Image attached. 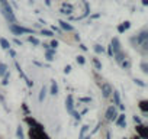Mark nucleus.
I'll return each instance as SVG.
<instances>
[{
	"instance_id": "obj_1",
	"label": "nucleus",
	"mask_w": 148,
	"mask_h": 139,
	"mask_svg": "<svg viewBox=\"0 0 148 139\" xmlns=\"http://www.w3.org/2000/svg\"><path fill=\"white\" fill-rule=\"evenodd\" d=\"M0 12H2V15L6 18V20L9 23H18L15 12H13L12 6L9 5V0H0Z\"/></svg>"
},
{
	"instance_id": "obj_2",
	"label": "nucleus",
	"mask_w": 148,
	"mask_h": 139,
	"mask_svg": "<svg viewBox=\"0 0 148 139\" xmlns=\"http://www.w3.org/2000/svg\"><path fill=\"white\" fill-rule=\"evenodd\" d=\"M9 31H10L15 36H21V35H34V29L21 26L19 23H10V25H9Z\"/></svg>"
},
{
	"instance_id": "obj_3",
	"label": "nucleus",
	"mask_w": 148,
	"mask_h": 139,
	"mask_svg": "<svg viewBox=\"0 0 148 139\" xmlns=\"http://www.w3.org/2000/svg\"><path fill=\"white\" fill-rule=\"evenodd\" d=\"M145 41H148V31H147V29L141 31L135 38H132V39H131V42H132V44H135V46H136V45L139 46V45H141L142 42H145Z\"/></svg>"
},
{
	"instance_id": "obj_4",
	"label": "nucleus",
	"mask_w": 148,
	"mask_h": 139,
	"mask_svg": "<svg viewBox=\"0 0 148 139\" xmlns=\"http://www.w3.org/2000/svg\"><path fill=\"white\" fill-rule=\"evenodd\" d=\"M105 116H106V119H108L109 122H115V119L118 117V109H116V106H109V107L106 109Z\"/></svg>"
},
{
	"instance_id": "obj_5",
	"label": "nucleus",
	"mask_w": 148,
	"mask_h": 139,
	"mask_svg": "<svg viewBox=\"0 0 148 139\" xmlns=\"http://www.w3.org/2000/svg\"><path fill=\"white\" fill-rule=\"evenodd\" d=\"M100 90H102V94H103L105 99L110 97V96H112V91H113V89H112V86H110L109 83H103V84L100 86Z\"/></svg>"
},
{
	"instance_id": "obj_6",
	"label": "nucleus",
	"mask_w": 148,
	"mask_h": 139,
	"mask_svg": "<svg viewBox=\"0 0 148 139\" xmlns=\"http://www.w3.org/2000/svg\"><path fill=\"white\" fill-rule=\"evenodd\" d=\"M136 132H138V135H139L141 139H148V127L144 126L142 123L136 125Z\"/></svg>"
},
{
	"instance_id": "obj_7",
	"label": "nucleus",
	"mask_w": 148,
	"mask_h": 139,
	"mask_svg": "<svg viewBox=\"0 0 148 139\" xmlns=\"http://www.w3.org/2000/svg\"><path fill=\"white\" fill-rule=\"evenodd\" d=\"M65 109H67V112H68L70 114L74 112V97H73L71 94H68L67 99H65Z\"/></svg>"
},
{
	"instance_id": "obj_8",
	"label": "nucleus",
	"mask_w": 148,
	"mask_h": 139,
	"mask_svg": "<svg viewBox=\"0 0 148 139\" xmlns=\"http://www.w3.org/2000/svg\"><path fill=\"white\" fill-rule=\"evenodd\" d=\"M58 23H60L61 31H64V32H74V26L70 22H67V20H58Z\"/></svg>"
},
{
	"instance_id": "obj_9",
	"label": "nucleus",
	"mask_w": 148,
	"mask_h": 139,
	"mask_svg": "<svg viewBox=\"0 0 148 139\" xmlns=\"http://www.w3.org/2000/svg\"><path fill=\"white\" fill-rule=\"evenodd\" d=\"M110 48H112L113 54L122 49V45H121V41H119V38H118V36L112 38V41H110Z\"/></svg>"
},
{
	"instance_id": "obj_10",
	"label": "nucleus",
	"mask_w": 148,
	"mask_h": 139,
	"mask_svg": "<svg viewBox=\"0 0 148 139\" xmlns=\"http://www.w3.org/2000/svg\"><path fill=\"white\" fill-rule=\"evenodd\" d=\"M115 123H116L119 127H126V116H125V113L118 114V117L115 119Z\"/></svg>"
},
{
	"instance_id": "obj_11",
	"label": "nucleus",
	"mask_w": 148,
	"mask_h": 139,
	"mask_svg": "<svg viewBox=\"0 0 148 139\" xmlns=\"http://www.w3.org/2000/svg\"><path fill=\"white\" fill-rule=\"evenodd\" d=\"M73 10H74L73 5H70V3H62V7H61L60 13H62V15H71Z\"/></svg>"
},
{
	"instance_id": "obj_12",
	"label": "nucleus",
	"mask_w": 148,
	"mask_h": 139,
	"mask_svg": "<svg viewBox=\"0 0 148 139\" xmlns=\"http://www.w3.org/2000/svg\"><path fill=\"white\" fill-rule=\"evenodd\" d=\"M55 52H57V49H52V48H48V49H45V59L47 61H54L55 59Z\"/></svg>"
},
{
	"instance_id": "obj_13",
	"label": "nucleus",
	"mask_w": 148,
	"mask_h": 139,
	"mask_svg": "<svg viewBox=\"0 0 148 139\" xmlns=\"http://www.w3.org/2000/svg\"><path fill=\"white\" fill-rule=\"evenodd\" d=\"M112 94H113V102H115V104H116L121 110H123L125 107H123V104L121 103V96H119V91L113 90V91H112Z\"/></svg>"
},
{
	"instance_id": "obj_14",
	"label": "nucleus",
	"mask_w": 148,
	"mask_h": 139,
	"mask_svg": "<svg viewBox=\"0 0 148 139\" xmlns=\"http://www.w3.org/2000/svg\"><path fill=\"white\" fill-rule=\"evenodd\" d=\"M113 58H115V61H116L118 64H121V62L126 58V55H125V52L121 49V51H118V52H115V54H113Z\"/></svg>"
},
{
	"instance_id": "obj_15",
	"label": "nucleus",
	"mask_w": 148,
	"mask_h": 139,
	"mask_svg": "<svg viewBox=\"0 0 148 139\" xmlns=\"http://www.w3.org/2000/svg\"><path fill=\"white\" fill-rule=\"evenodd\" d=\"M129 28H131V22H129V20H125L122 25H119V26H118V32H119V33H123V32H125V31H128Z\"/></svg>"
},
{
	"instance_id": "obj_16",
	"label": "nucleus",
	"mask_w": 148,
	"mask_h": 139,
	"mask_svg": "<svg viewBox=\"0 0 148 139\" xmlns=\"http://www.w3.org/2000/svg\"><path fill=\"white\" fill-rule=\"evenodd\" d=\"M0 46H2V49H5V51H8L9 48H12L10 46V42L6 38H3V36H0Z\"/></svg>"
},
{
	"instance_id": "obj_17",
	"label": "nucleus",
	"mask_w": 148,
	"mask_h": 139,
	"mask_svg": "<svg viewBox=\"0 0 148 139\" xmlns=\"http://www.w3.org/2000/svg\"><path fill=\"white\" fill-rule=\"evenodd\" d=\"M49 93L52 94V96H57L58 94V84H57V81H51V89H49Z\"/></svg>"
},
{
	"instance_id": "obj_18",
	"label": "nucleus",
	"mask_w": 148,
	"mask_h": 139,
	"mask_svg": "<svg viewBox=\"0 0 148 139\" xmlns=\"http://www.w3.org/2000/svg\"><path fill=\"white\" fill-rule=\"evenodd\" d=\"M139 109H141V112L144 114H147L148 113V102L147 100H141L139 102Z\"/></svg>"
},
{
	"instance_id": "obj_19",
	"label": "nucleus",
	"mask_w": 148,
	"mask_h": 139,
	"mask_svg": "<svg viewBox=\"0 0 148 139\" xmlns=\"http://www.w3.org/2000/svg\"><path fill=\"white\" fill-rule=\"evenodd\" d=\"M45 96H47V87H45V86H42V87H41V91H39V96H38L39 103H42V102L45 100Z\"/></svg>"
},
{
	"instance_id": "obj_20",
	"label": "nucleus",
	"mask_w": 148,
	"mask_h": 139,
	"mask_svg": "<svg viewBox=\"0 0 148 139\" xmlns=\"http://www.w3.org/2000/svg\"><path fill=\"white\" fill-rule=\"evenodd\" d=\"M28 42H31V44L35 45V46H38V45L41 44V41H39L36 36H34V35H29V36H28Z\"/></svg>"
},
{
	"instance_id": "obj_21",
	"label": "nucleus",
	"mask_w": 148,
	"mask_h": 139,
	"mask_svg": "<svg viewBox=\"0 0 148 139\" xmlns=\"http://www.w3.org/2000/svg\"><path fill=\"white\" fill-rule=\"evenodd\" d=\"M93 49H95V52L99 54V55H100V54H105V46L100 45V44H96V45L93 46Z\"/></svg>"
},
{
	"instance_id": "obj_22",
	"label": "nucleus",
	"mask_w": 148,
	"mask_h": 139,
	"mask_svg": "<svg viewBox=\"0 0 148 139\" xmlns=\"http://www.w3.org/2000/svg\"><path fill=\"white\" fill-rule=\"evenodd\" d=\"M92 62H93V65H95V68L97 70V71H100V70H102V62L99 61V58H93Z\"/></svg>"
},
{
	"instance_id": "obj_23",
	"label": "nucleus",
	"mask_w": 148,
	"mask_h": 139,
	"mask_svg": "<svg viewBox=\"0 0 148 139\" xmlns=\"http://www.w3.org/2000/svg\"><path fill=\"white\" fill-rule=\"evenodd\" d=\"M6 71H9V68H8V65L6 64H0V77H3L5 74H6Z\"/></svg>"
},
{
	"instance_id": "obj_24",
	"label": "nucleus",
	"mask_w": 148,
	"mask_h": 139,
	"mask_svg": "<svg viewBox=\"0 0 148 139\" xmlns=\"http://www.w3.org/2000/svg\"><path fill=\"white\" fill-rule=\"evenodd\" d=\"M41 35L48 36V38H52V36H54V32H52L51 29H42V31H41Z\"/></svg>"
},
{
	"instance_id": "obj_25",
	"label": "nucleus",
	"mask_w": 148,
	"mask_h": 139,
	"mask_svg": "<svg viewBox=\"0 0 148 139\" xmlns=\"http://www.w3.org/2000/svg\"><path fill=\"white\" fill-rule=\"evenodd\" d=\"M87 129H89V126H87V125L82 126V129H80V135H79V139H84V135H86Z\"/></svg>"
},
{
	"instance_id": "obj_26",
	"label": "nucleus",
	"mask_w": 148,
	"mask_h": 139,
	"mask_svg": "<svg viewBox=\"0 0 148 139\" xmlns=\"http://www.w3.org/2000/svg\"><path fill=\"white\" fill-rule=\"evenodd\" d=\"M76 61H77L79 65H84V64H86V58H84V55H77V57H76Z\"/></svg>"
},
{
	"instance_id": "obj_27",
	"label": "nucleus",
	"mask_w": 148,
	"mask_h": 139,
	"mask_svg": "<svg viewBox=\"0 0 148 139\" xmlns=\"http://www.w3.org/2000/svg\"><path fill=\"white\" fill-rule=\"evenodd\" d=\"M119 65H121L123 70H128V68H131V62H129V59H126V58H125V59H123V61H122Z\"/></svg>"
},
{
	"instance_id": "obj_28",
	"label": "nucleus",
	"mask_w": 148,
	"mask_h": 139,
	"mask_svg": "<svg viewBox=\"0 0 148 139\" xmlns=\"http://www.w3.org/2000/svg\"><path fill=\"white\" fill-rule=\"evenodd\" d=\"M16 136H18V139H25V135H23V129H22L21 126H18V129H16Z\"/></svg>"
},
{
	"instance_id": "obj_29",
	"label": "nucleus",
	"mask_w": 148,
	"mask_h": 139,
	"mask_svg": "<svg viewBox=\"0 0 148 139\" xmlns=\"http://www.w3.org/2000/svg\"><path fill=\"white\" fill-rule=\"evenodd\" d=\"M141 71L144 74H148V64H147V61H142L141 62Z\"/></svg>"
},
{
	"instance_id": "obj_30",
	"label": "nucleus",
	"mask_w": 148,
	"mask_h": 139,
	"mask_svg": "<svg viewBox=\"0 0 148 139\" xmlns=\"http://www.w3.org/2000/svg\"><path fill=\"white\" fill-rule=\"evenodd\" d=\"M9 78H10V73L6 71V74L3 76V81H2V84H3V86H8V84H9Z\"/></svg>"
},
{
	"instance_id": "obj_31",
	"label": "nucleus",
	"mask_w": 148,
	"mask_h": 139,
	"mask_svg": "<svg viewBox=\"0 0 148 139\" xmlns=\"http://www.w3.org/2000/svg\"><path fill=\"white\" fill-rule=\"evenodd\" d=\"M71 116H73L74 119H76V120H80V119H82V114H80L79 112H76V110H74V112L71 113Z\"/></svg>"
},
{
	"instance_id": "obj_32",
	"label": "nucleus",
	"mask_w": 148,
	"mask_h": 139,
	"mask_svg": "<svg viewBox=\"0 0 148 139\" xmlns=\"http://www.w3.org/2000/svg\"><path fill=\"white\" fill-rule=\"evenodd\" d=\"M57 46H58V41H57V39H52V41H51V44H49V48L57 49Z\"/></svg>"
},
{
	"instance_id": "obj_33",
	"label": "nucleus",
	"mask_w": 148,
	"mask_h": 139,
	"mask_svg": "<svg viewBox=\"0 0 148 139\" xmlns=\"http://www.w3.org/2000/svg\"><path fill=\"white\" fill-rule=\"evenodd\" d=\"M134 81H135V84H138L139 87H145V83H144L142 80H139V78H135Z\"/></svg>"
},
{
	"instance_id": "obj_34",
	"label": "nucleus",
	"mask_w": 148,
	"mask_h": 139,
	"mask_svg": "<svg viewBox=\"0 0 148 139\" xmlns=\"http://www.w3.org/2000/svg\"><path fill=\"white\" fill-rule=\"evenodd\" d=\"M71 73V65H65L64 67V74H70Z\"/></svg>"
},
{
	"instance_id": "obj_35",
	"label": "nucleus",
	"mask_w": 148,
	"mask_h": 139,
	"mask_svg": "<svg viewBox=\"0 0 148 139\" xmlns=\"http://www.w3.org/2000/svg\"><path fill=\"white\" fill-rule=\"evenodd\" d=\"M80 102H83V103H90V102H92V99H90V97H82V99H80Z\"/></svg>"
},
{
	"instance_id": "obj_36",
	"label": "nucleus",
	"mask_w": 148,
	"mask_h": 139,
	"mask_svg": "<svg viewBox=\"0 0 148 139\" xmlns=\"http://www.w3.org/2000/svg\"><path fill=\"white\" fill-rule=\"evenodd\" d=\"M13 44H15V45H18V46H22V41H19L18 38H15V39H13Z\"/></svg>"
},
{
	"instance_id": "obj_37",
	"label": "nucleus",
	"mask_w": 148,
	"mask_h": 139,
	"mask_svg": "<svg viewBox=\"0 0 148 139\" xmlns=\"http://www.w3.org/2000/svg\"><path fill=\"white\" fill-rule=\"evenodd\" d=\"M134 122H135V123H136V125H139V123H141V117H139V116H136V114H135V116H134Z\"/></svg>"
},
{
	"instance_id": "obj_38",
	"label": "nucleus",
	"mask_w": 148,
	"mask_h": 139,
	"mask_svg": "<svg viewBox=\"0 0 148 139\" xmlns=\"http://www.w3.org/2000/svg\"><path fill=\"white\" fill-rule=\"evenodd\" d=\"M51 31H52V32L55 31V32H58V33H61V32H62V31H61L60 28H57V26H51Z\"/></svg>"
},
{
	"instance_id": "obj_39",
	"label": "nucleus",
	"mask_w": 148,
	"mask_h": 139,
	"mask_svg": "<svg viewBox=\"0 0 148 139\" xmlns=\"http://www.w3.org/2000/svg\"><path fill=\"white\" fill-rule=\"evenodd\" d=\"M8 51H9V54H10V57H12V58H15V57H16V52H15L12 48H9Z\"/></svg>"
},
{
	"instance_id": "obj_40",
	"label": "nucleus",
	"mask_w": 148,
	"mask_h": 139,
	"mask_svg": "<svg viewBox=\"0 0 148 139\" xmlns=\"http://www.w3.org/2000/svg\"><path fill=\"white\" fill-rule=\"evenodd\" d=\"M108 55H109V57H113V51H112V48H110V45L108 46Z\"/></svg>"
},
{
	"instance_id": "obj_41",
	"label": "nucleus",
	"mask_w": 148,
	"mask_h": 139,
	"mask_svg": "<svg viewBox=\"0 0 148 139\" xmlns=\"http://www.w3.org/2000/svg\"><path fill=\"white\" fill-rule=\"evenodd\" d=\"M79 46H80V49H82V51H87V46H86L84 44H79Z\"/></svg>"
},
{
	"instance_id": "obj_42",
	"label": "nucleus",
	"mask_w": 148,
	"mask_h": 139,
	"mask_svg": "<svg viewBox=\"0 0 148 139\" xmlns=\"http://www.w3.org/2000/svg\"><path fill=\"white\" fill-rule=\"evenodd\" d=\"M142 6H148V0H142Z\"/></svg>"
},
{
	"instance_id": "obj_43",
	"label": "nucleus",
	"mask_w": 148,
	"mask_h": 139,
	"mask_svg": "<svg viewBox=\"0 0 148 139\" xmlns=\"http://www.w3.org/2000/svg\"><path fill=\"white\" fill-rule=\"evenodd\" d=\"M74 39H76V41H79V42H80V35H79V33H77V35H76V36H74Z\"/></svg>"
},
{
	"instance_id": "obj_44",
	"label": "nucleus",
	"mask_w": 148,
	"mask_h": 139,
	"mask_svg": "<svg viewBox=\"0 0 148 139\" xmlns=\"http://www.w3.org/2000/svg\"><path fill=\"white\" fill-rule=\"evenodd\" d=\"M45 5L47 6H51V0H45Z\"/></svg>"
},
{
	"instance_id": "obj_45",
	"label": "nucleus",
	"mask_w": 148,
	"mask_h": 139,
	"mask_svg": "<svg viewBox=\"0 0 148 139\" xmlns=\"http://www.w3.org/2000/svg\"><path fill=\"white\" fill-rule=\"evenodd\" d=\"M106 139H110V133H109V132L106 133Z\"/></svg>"
},
{
	"instance_id": "obj_46",
	"label": "nucleus",
	"mask_w": 148,
	"mask_h": 139,
	"mask_svg": "<svg viewBox=\"0 0 148 139\" xmlns=\"http://www.w3.org/2000/svg\"><path fill=\"white\" fill-rule=\"evenodd\" d=\"M84 139H90V136H87V138H84Z\"/></svg>"
}]
</instances>
